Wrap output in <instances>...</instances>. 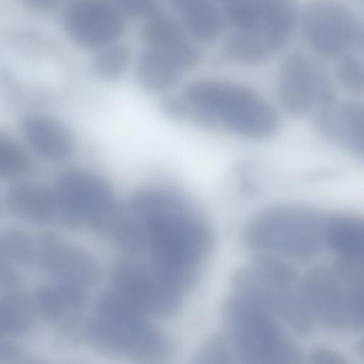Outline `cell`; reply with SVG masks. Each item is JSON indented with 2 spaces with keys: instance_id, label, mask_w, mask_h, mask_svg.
Segmentation results:
<instances>
[{
  "instance_id": "1",
  "label": "cell",
  "mask_w": 364,
  "mask_h": 364,
  "mask_svg": "<svg viewBox=\"0 0 364 364\" xmlns=\"http://www.w3.org/2000/svg\"><path fill=\"white\" fill-rule=\"evenodd\" d=\"M126 213L119 238L124 253L188 287L211 244L204 220L177 196L153 188L137 193Z\"/></svg>"
},
{
  "instance_id": "2",
  "label": "cell",
  "mask_w": 364,
  "mask_h": 364,
  "mask_svg": "<svg viewBox=\"0 0 364 364\" xmlns=\"http://www.w3.org/2000/svg\"><path fill=\"white\" fill-rule=\"evenodd\" d=\"M187 113L208 127H220L255 140L272 138L280 128L277 109L254 90L240 83L206 79L185 90Z\"/></svg>"
},
{
  "instance_id": "3",
  "label": "cell",
  "mask_w": 364,
  "mask_h": 364,
  "mask_svg": "<svg viewBox=\"0 0 364 364\" xmlns=\"http://www.w3.org/2000/svg\"><path fill=\"white\" fill-rule=\"evenodd\" d=\"M328 215L298 205L268 207L247 223L245 242L256 254L307 261L326 247Z\"/></svg>"
},
{
  "instance_id": "4",
  "label": "cell",
  "mask_w": 364,
  "mask_h": 364,
  "mask_svg": "<svg viewBox=\"0 0 364 364\" xmlns=\"http://www.w3.org/2000/svg\"><path fill=\"white\" fill-rule=\"evenodd\" d=\"M301 281L284 259L256 254L250 265L235 272L232 284L235 294L279 319L295 333L306 335L314 321L303 298Z\"/></svg>"
},
{
  "instance_id": "5",
  "label": "cell",
  "mask_w": 364,
  "mask_h": 364,
  "mask_svg": "<svg viewBox=\"0 0 364 364\" xmlns=\"http://www.w3.org/2000/svg\"><path fill=\"white\" fill-rule=\"evenodd\" d=\"M363 264L334 262L318 266L301 281L306 306L313 321L333 331H359L363 327Z\"/></svg>"
},
{
  "instance_id": "6",
  "label": "cell",
  "mask_w": 364,
  "mask_h": 364,
  "mask_svg": "<svg viewBox=\"0 0 364 364\" xmlns=\"http://www.w3.org/2000/svg\"><path fill=\"white\" fill-rule=\"evenodd\" d=\"M148 315L115 289L100 297L88 333L92 341L106 351L139 359L158 358L166 346Z\"/></svg>"
},
{
  "instance_id": "7",
  "label": "cell",
  "mask_w": 364,
  "mask_h": 364,
  "mask_svg": "<svg viewBox=\"0 0 364 364\" xmlns=\"http://www.w3.org/2000/svg\"><path fill=\"white\" fill-rule=\"evenodd\" d=\"M225 336L238 363H299L301 353L277 319L238 295L223 308Z\"/></svg>"
},
{
  "instance_id": "8",
  "label": "cell",
  "mask_w": 364,
  "mask_h": 364,
  "mask_svg": "<svg viewBox=\"0 0 364 364\" xmlns=\"http://www.w3.org/2000/svg\"><path fill=\"white\" fill-rule=\"evenodd\" d=\"M232 27L228 38L254 57L268 61L284 45L296 18L294 0H216Z\"/></svg>"
},
{
  "instance_id": "9",
  "label": "cell",
  "mask_w": 364,
  "mask_h": 364,
  "mask_svg": "<svg viewBox=\"0 0 364 364\" xmlns=\"http://www.w3.org/2000/svg\"><path fill=\"white\" fill-rule=\"evenodd\" d=\"M53 189L57 215L72 225L107 230L119 208L109 184L87 170L63 171Z\"/></svg>"
},
{
  "instance_id": "10",
  "label": "cell",
  "mask_w": 364,
  "mask_h": 364,
  "mask_svg": "<svg viewBox=\"0 0 364 364\" xmlns=\"http://www.w3.org/2000/svg\"><path fill=\"white\" fill-rule=\"evenodd\" d=\"M301 26L307 43L323 56H342L363 46V29L358 18L336 0L309 1L302 13Z\"/></svg>"
},
{
  "instance_id": "11",
  "label": "cell",
  "mask_w": 364,
  "mask_h": 364,
  "mask_svg": "<svg viewBox=\"0 0 364 364\" xmlns=\"http://www.w3.org/2000/svg\"><path fill=\"white\" fill-rule=\"evenodd\" d=\"M277 90L282 109L296 117L305 115L336 99L323 68L311 58L299 53L289 55L282 63Z\"/></svg>"
},
{
  "instance_id": "12",
  "label": "cell",
  "mask_w": 364,
  "mask_h": 364,
  "mask_svg": "<svg viewBox=\"0 0 364 364\" xmlns=\"http://www.w3.org/2000/svg\"><path fill=\"white\" fill-rule=\"evenodd\" d=\"M65 20L72 36L91 48L109 44L122 28L118 13L104 0H75L69 6Z\"/></svg>"
},
{
  "instance_id": "13",
  "label": "cell",
  "mask_w": 364,
  "mask_h": 364,
  "mask_svg": "<svg viewBox=\"0 0 364 364\" xmlns=\"http://www.w3.org/2000/svg\"><path fill=\"white\" fill-rule=\"evenodd\" d=\"M314 123L325 138L357 156L364 150V109L355 100L338 101L314 110Z\"/></svg>"
},
{
  "instance_id": "14",
  "label": "cell",
  "mask_w": 364,
  "mask_h": 364,
  "mask_svg": "<svg viewBox=\"0 0 364 364\" xmlns=\"http://www.w3.org/2000/svg\"><path fill=\"white\" fill-rule=\"evenodd\" d=\"M25 145L33 155L49 162H62L75 150L73 137L55 117L41 112L26 114L21 120Z\"/></svg>"
},
{
  "instance_id": "15",
  "label": "cell",
  "mask_w": 364,
  "mask_h": 364,
  "mask_svg": "<svg viewBox=\"0 0 364 364\" xmlns=\"http://www.w3.org/2000/svg\"><path fill=\"white\" fill-rule=\"evenodd\" d=\"M40 259L56 283L85 290L96 277L91 259L82 250L46 235L39 248Z\"/></svg>"
},
{
  "instance_id": "16",
  "label": "cell",
  "mask_w": 364,
  "mask_h": 364,
  "mask_svg": "<svg viewBox=\"0 0 364 364\" xmlns=\"http://www.w3.org/2000/svg\"><path fill=\"white\" fill-rule=\"evenodd\" d=\"M5 203L12 214L27 221L43 223L57 216L53 186L27 178L11 183Z\"/></svg>"
},
{
  "instance_id": "17",
  "label": "cell",
  "mask_w": 364,
  "mask_h": 364,
  "mask_svg": "<svg viewBox=\"0 0 364 364\" xmlns=\"http://www.w3.org/2000/svg\"><path fill=\"white\" fill-rule=\"evenodd\" d=\"M144 35L153 50L166 56L181 70L192 68L198 63V52L172 22L154 19L146 26Z\"/></svg>"
},
{
  "instance_id": "18",
  "label": "cell",
  "mask_w": 364,
  "mask_h": 364,
  "mask_svg": "<svg viewBox=\"0 0 364 364\" xmlns=\"http://www.w3.org/2000/svg\"><path fill=\"white\" fill-rule=\"evenodd\" d=\"M363 220L352 213L328 215L325 228V245L336 257L363 258Z\"/></svg>"
},
{
  "instance_id": "19",
  "label": "cell",
  "mask_w": 364,
  "mask_h": 364,
  "mask_svg": "<svg viewBox=\"0 0 364 364\" xmlns=\"http://www.w3.org/2000/svg\"><path fill=\"white\" fill-rule=\"evenodd\" d=\"M84 297L83 289L56 283L41 289L34 305L46 318L59 321L75 316L83 305Z\"/></svg>"
},
{
  "instance_id": "20",
  "label": "cell",
  "mask_w": 364,
  "mask_h": 364,
  "mask_svg": "<svg viewBox=\"0 0 364 364\" xmlns=\"http://www.w3.org/2000/svg\"><path fill=\"white\" fill-rule=\"evenodd\" d=\"M189 31L197 39L210 42L219 36L222 15L210 0H174Z\"/></svg>"
},
{
  "instance_id": "21",
  "label": "cell",
  "mask_w": 364,
  "mask_h": 364,
  "mask_svg": "<svg viewBox=\"0 0 364 364\" xmlns=\"http://www.w3.org/2000/svg\"><path fill=\"white\" fill-rule=\"evenodd\" d=\"M182 70L162 53L151 49L139 59L137 77L140 85L150 92H161L173 86Z\"/></svg>"
},
{
  "instance_id": "22",
  "label": "cell",
  "mask_w": 364,
  "mask_h": 364,
  "mask_svg": "<svg viewBox=\"0 0 364 364\" xmlns=\"http://www.w3.org/2000/svg\"><path fill=\"white\" fill-rule=\"evenodd\" d=\"M33 164L32 154L26 146L0 132V179L11 183L26 178Z\"/></svg>"
},
{
  "instance_id": "23",
  "label": "cell",
  "mask_w": 364,
  "mask_h": 364,
  "mask_svg": "<svg viewBox=\"0 0 364 364\" xmlns=\"http://www.w3.org/2000/svg\"><path fill=\"white\" fill-rule=\"evenodd\" d=\"M34 304L18 293L9 294L0 299V330L10 334H21L31 326Z\"/></svg>"
},
{
  "instance_id": "24",
  "label": "cell",
  "mask_w": 364,
  "mask_h": 364,
  "mask_svg": "<svg viewBox=\"0 0 364 364\" xmlns=\"http://www.w3.org/2000/svg\"><path fill=\"white\" fill-rule=\"evenodd\" d=\"M2 245L14 262L32 267L40 259V250L31 237L17 229L5 230L0 235Z\"/></svg>"
},
{
  "instance_id": "25",
  "label": "cell",
  "mask_w": 364,
  "mask_h": 364,
  "mask_svg": "<svg viewBox=\"0 0 364 364\" xmlns=\"http://www.w3.org/2000/svg\"><path fill=\"white\" fill-rule=\"evenodd\" d=\"M336 73L339 84L346 91L357 96L363 95V65L358 57L349 53L342 55L337 64Z\"/></svg>"
},
{
  "instance_id": "26",
  "label": "cell",
  "mask_w": 364,
  "mask_h": 364,
  "mask_svg": "<svg viewBox=\"0 0 364 364\" xmlns=\"http://www.w3.org/2000/svg\"><path fill=\"white\" fill-rule=\"evenodd\" d=\"M127 60V51L122 48H113L102 53L95 59L94 68L100 77L112 80L123 72Z\"/></svg>"
},
{
  "instance_id": "27",
  "label": "cell",
  "mask_w": 364,
  "mask_h": 364,
  "mask_svg": "<svg viewBox=\"0 0 364 364\" xmlns=\"http://www.w3.org/2000/svg\"><path fill=\"white\" fill-rule=\"evenodd\" d=\"M203 362L210 363H238L233 348L226 336H216L210 340L200 353Z\"/></svg>"
},
{
  "instance_id": "28",
  "label": "cell",
  "mask_w": 364,
  "mask_h": 364,
  "mask_svg": "<svg viewBox=\"0 0 364 364\" xmlns=\"http://www.w3.org/2000/svg\"><path fill=\"white\" fill-rule=\"evenodd\" d=\"M18 280L14 262L6 253L0 240V287L12 288L18 284Z\"/></svg>"
},
{
  "instance_id": "29",
  "label": "cell",
  "mask_w": 364,
  "mask_h": 364,
  "mask_svg": "<svg viewBox=\"0 0 364 364\" xmlns=\"http://www.w3.org/2000/svg\"><path fill=\"white\" fill-rule=\"evenodd\" d=\"M124 13L136 17L151 16L155 14V7L150 0H113Z\"/></svg>"
},
{
  "instance_id": "30",
  "label": "cell",
  "mask_w": 364,
  "mask_h": 364,
  "mask_svg": "<svg viewBox=\"0 0 364 364\" xmlns=\"http://www.w3.org/2000/svg\"><path fill=\"white\" fill-rule=\"evenodd\" d=\"M313 363L318 364H343L346 361L338 353L325 348L313 349L309 355Z\"/></svg>"
},
{
  "instance_id": "31",
  "label": "cell",
  "mask_w": 364,
  "mask_h": 364,
  "mask_svg": "<svg viewBox=\"0 0 364 364\" xmlns=\"http://www.w3.org/2000/svg\"><path fill=\"white\" fill-rule=\"evenodd\" d=\"M15 348L7 344L0 345V358H13L16 355Z\"/></svg>"
},
{
  "instance_id": "32",
  "label": "cell",
  "mask_w": 364,
  "mask_h": 364,
  "mask_svg": "<svg viewBox=\"0 0 364 364\" xmlns=\"http://www.w3.org/2000/svg\"><path fill=\"white\" fill-rule=\"evenodd\" d=\"M31 4L38 6L46 8L54 4L58 0H28Z\"/></svg>"
}]
</instances>
